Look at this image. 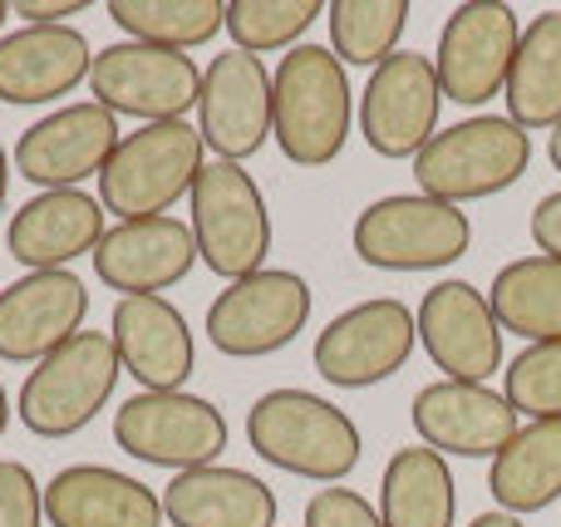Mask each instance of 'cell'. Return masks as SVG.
<instances>
[{"label": "cell", "instance_id": "cell-26", "mask_svg": "<svg viewBox=\"0 0 561 527\" xmlns=\"http://www.w3.org/2000/svg\"><path fill=\"white\" fill-rule=\"evenodd\" d=\"M379 518L385 527H454L458 489L444 454L424 449V444L399 449L379 479Z\"/></svg>", "mask_w": 561, "mask_h": 527}, {"label": "cell", "instance_id": "cell-9", "mask_svg": "<svg viewBox=\"0 0 561 527\" xmlns=\"http://www.w3.org/2000/svg\"><path fill=\"white\" fill-rule=\"evenodd\" d=\"M310 306L316 291L300 272L286 266H266L256 276L232 282L213 306H207V341L227 360H262L296 341L310 325Z\"/></svg>", "mask_w": 561, "mask_h": 527}, {"label": "cell", "instance_id": "cell-2", "mask_svg": "<svg viewBox=\"0 0 561 527\" xmlns=\"http://www.w3.org/2000/svg\"><path fill=\"white\" fill-rule=\"evenodd\" d=\"M247 444L272 469L310 483H330V489L350 479L359 454H365L359 424L340 404L310 390H266L247 410Z\"/></svg>", "mask_w": 561, "mask_h": 527}, {"label": "cell", "instance_id": "cell-3", "mask_svg": "<svg viewBox=\"0 0 561 527\" xmlns=\"http://www.w3.org/2000/svg\"><path fill=\"white\" fill-rule=\"evenodd\" d=\"M207 168V144L197 124H138V134H124L114 158L99 173V203L118 222L168 217V207L183 193H193L197 173Z\"/></svg>", "mask_w": 561, "mask_h": 527}, {"label": "cell", "instance_id": "cell-35", "mask_svg": "<svg viewBox=\"0 0 561 527\" xmlns=\"http://www.w3.org/2000/svg\"><path fill=\"white\" fill-rule=\"evenodd\" d=\"M533 242L542 256H557L561 262V187L533 207Z\"/></svg>", "mask_w": 561, "mask_h": 527}, {"label": "cell", "instance_id": "cell-13", "mask_svg": "<svg viewBox=\"0 0 561 527\" xmlns=\"http://www.w3.org/2000/svg\"><path fill=\"white\" fill-rule=\"evenodd\" d=\"M438 108H444V89H438L434 59L419 49H399L379 69H369L365 94H359V134L375 158L404 163L434 144Z\"/></svg>", "mask_w": 561, "mask_h": 527}, {"label": "cell", "instance_id": "cell-10", "mask_svg": "<svg viewBox=\"0 0 561 527\" xmlns=\"http://www.w3.org/2000/svg\"><path fill=\"white\" fill-rule=\"evenodd\" d=\"M89 94L114 118L124 114L138 124H178L203 99V69L193 65V55H178V49L118 39L94 55Z\"/></svg>", "mask_w": 561, "mask_h": 527}, {"label": "cell", "instance_id": "cell-5", "mask_svg": "<svg viewBox=\"0 0 561 527\" xmlns=\"http://www.w3.org/2000/svg\"><path fill=\"white\" fill-rule=\"evenodd\" d=\"M124 375L108 331H79L69 345L35 365L15 394V414L35 439H69L99 420Z\"/></svg>", "mask_w": 561, "mask_h": 527}, {"label": "cell", "instance_id": "cell-19", "mask_svg": "<svg viewBox=\"0 0 561 527\" xmlns=\"http://www.w3.org/2000/svg\"><path fill=\"white\" fill-rule=\"evenodd\" d=\"M203 262L193 227L183 217H144V222H114L94 247V272L118 296H163L168 286L187 282Z\"/></svg>", "mask_w": 561, "mask_h": 527}, {"label": "cell", "instance_id": "cell-34", "mask_svg": "<svg viewBox=\"0 0 561 527\" xmlns=\"http://www.w3.org/2000/svg\"><path fill=\"white\" fill-rule=\"evenodd\" d=\"M306 527H385L379 508L355 489H320L306 503Z\"/></svg>", "mask_w": 561, "mask_h": 527}, {"label": "cell", "instance_id": "cell-4", "mask_svg": "<svg viewBox=\"0 0 561 527\" xmlns=\"http://www.w3.org/2000/svg\"><path fill=\"white\" fill-rule=\"evenodd\" d=\"M527 163H533L527 128H517L507 114H478L454 128H438L434 144L414 158V177L424 197L463 207L523 183Z\"/></svg>", "mask_w": 561, "mask_h": 527}, {"label": "cell", "instance_id": "cell-31", "mask_svg": "<svg viewBox=\"0 0 561 527\" xmlns=\"http://www.w3.org/2000/svg\"><path fill=\"white\" fill-rule=\"evenodd\" d=\"M320 15H325L320 0H227V35L232 49L262 59L272 49H296Z\"/></svg>", "mask_w": 561, "mask_h": 527}, {"label": "cell", "instance_id": "cell-40", "mask_svg": "<svg viewBox=\"0 0 561 527\" xmlns=\"http://www.w3.org/2000/svg\"><path fill=\"white\" fill-rule=\"evenodd\" d=\"M10 429V394H5V380H0V439H5Z\"/></svg>", "mask_w": 561, "mask_h": 527}, {"label": "cell", "instance_id": "cell-27", "mask_svg": "<svg viewBox=\"0 0 561 527\" xmlns=\"http://www.w3.org/2000/svg\"><path fill=\"white\" fill-rule=\"evenodd\" d=\"M507 118L517 128H557L561 124V5L533 15L523 25L513 75H507Z\"/></svg>", "mask_w": 561, "mask_h": 527}, {"label": "cell", "instance_id": "cell-33", "mask_svg": "<svg viewBox=\"0 0 561 527\" xmlns=\"http://www.w3.org/2000/svg\"><path fill=\"white\" fill-rule=\"evenodd\" d=\"M0 527H45V489L20 459H0Z\"/></svg>", "mask_w": 561, "mask_h": 527}, {"label": "cell", "instance_id": "cell-30", "mask_svg": "<svg viewBox=\"0 0 561 527\" xmlns=\"http://www.w3.org/2000/svg\"><path fill=\"white\" fill-rule=\"evenodd\" d=\"M409 15H414L409 0H335V5H325L330 49L340 65L379 69L389 55H399Z\"/></svg>", "mask_w": 561, "mask_h": 527}, {"label": "cell", "instance_id": "cell-6", "mask_svg": "<svg viewBox=\"0 0 561 527\" xmlns=\"http://www.w3.org/2000/svg\"><path fill=\"white\" fill-rule=\"evenodd\" d=\"M350 247L375 272H438L468 256L473 222L463 207L424 193H394L369 203L350 227Z\"/></svg>", "mask_w": 561, "mask_h": 527}, {"label": "cell", "instance_id": "cell-1", "mask_svg": "<svg viewBox=\"0 0 561 527\" xmlns=\"http://www.w3.org/2000/svg\"><path fill=\"white\" fill-rule=\"evenodd\" d=\"M276 89V114L272 138L296 168H325L345 153L350 144V118H355V89H350L345 65L335 59L330 45L286 49L272 75Z\"/></svg>", "mask_w": 561, "mask_h": 527}, {"label": "cell", "instance_id": "cell-7", "mask_svg": "<svg viewBox=\"0 0 561 527\" xmlns=\"http://www.w3.org/2000/svg\"><path fill=\"white\" fill-rule=\"evenodd\" d=\"M193 242L197 256L222 276L227 286L242 282V276L266 272V252H272V213H266V197L256 187V177L242 163H213L197 173L193 193Z\"/></svg>", "mask_w": 561, "mask_h": 527}, {"label": "cell", "instance_id": "cell-39", "mask_svg": "<svg viewBox=\"0 0 561 527\" xmlns=\"http://www.w3.org/2000/svg\"><path fill=\"white\" fill-rule=\"evenodd\" d=\"M547 158H552V168L561 173V124L552 128V134H547Z\"/></svg>", "mask_w": 561, "mask_h": 527}, {"label": "cell", "instance_id": "cell-12", "mask_svg": "<svg viewBox=\"0 0 561 527\" xmlns=\"http://www.w3.org/2000/svg\"><path fill=\"white\" fill-rule=\"evenodd\" d=\"M517 45H523V20L513 5H503V0L454 5L434 49V75L444 99L468 108L497 99L507 89V75H513Z\"/></svg>", "mask_w": 561, "mask_h": 527}, {"label": "cell", "instance_id": "cell-17", "mask_svg": "<svg viewBox=\"0 0 561 527\" xmlns=\"http://www.w3.org/2000/svg\"><path fill=\"white\" fill-rule=\"evenodd\" d=\"M89 321V286L75 272H25L0 286V360L39 365Z\"/></svg>", "mask_w": 561, "mask_h": 527}, {"label": "cell", "instance_id": "cell-15", "mask_svg": "<svg viewBox=\"0 0 561 527\" xmlns=\"http://www.w3.org/2000/svg\"><path fill=\"white\" fill-rule=\"evenodd\" d=\"M276 89L272 69L247 49H222L203 69V99H197V134L222 163H247L272 138Z\"/></svg>", "mask_w": 561, "mask_h": 527}, {"label": "cell", "instance_id": "cell-36", "mask_svg": "<svg viewBox=\"0 0 561 527\" xmlns=\"http://www.w3.org/2000/svg\"><path fill=\"white\" fill-rule=\"evenodd\" d=\"M89 0H15L10 15H20L25 25H69V15H84Z\"/></svg>", "mask_w": 561, "mask_h": 527}, {"label": "cell", "instance_id": "cell-16", "mask_svg": "<svg viewBox=\"0 0 561 527\" xmlns=\"http://www.w3.org/2000/svg\"><path fill=\"white\" fill-rule=\"evenodd\" d=\"M118 118L104 104H65L55 114L35 118L15 144V173L35 183L39 193L79 187L84 177H99L118 148Z\"/></svg>", "mask_w": 561, "mask_h": 527}, {"label": "cell", "instance_id": "cell-21", "mask_svg": "<svg viewBox=\"0 0 561 527\" xmlns=\"http://www.w3.org/2000/svg\"><path fill=\"white\" fill-rule=\"evenodd\" d=\"M104 232V203L84 187H59V193H35L25 207H15L5 227V252L25 272H69V262L94 256Z\"/></svg>", "mask_w": 561, "mask_h": 527}, {"label": "cell", "instance_id": "cell-25", "mask_svg": "<svg viewBox=\"0 0 561 527\" xmlns=\"http://www.w3.org/2000/svg\"><path fill=\"white\" fill-rule=\"evenodd\" d=\"M488 493L513 518L552 508L561 499V420L523 424L517 439L488 463Z\"/></svg>", "mask_w": 561, "mask_h": 527}, {"label": "cell", "instance_id": "cell-18", "mask_svg": "<svg viewBox=\"0 0 561 527\" xmlns=\"http://www.w3.org/2000/svg\"><path fill=\"white\" fill-rule=\"evenodd\" d=\"M414 429L424 449L458 454V459H497L507 444L517 439L523 420L507 404V394L488 390V385H458L434 380L414 394Z\"/></svg>", "mask_w": 561, "mask_h": 527}, {"label": "cell", "instance_id": "cell-28", "mask_svg": "<svg viewBox=\"0 0 561 527\" xmlns=\"http://www.w3.org/2000/svg\"><path fill=\"white\" fill-rule=\"evenodd\" d=\"M493 316L507 335L527 345L561 341V262L557 256H517L493 276Z\"/></svg>", "mask_w": 561, "mask_h": 527}, {"label": "cell", "instance_id": "cell-41", "mask_svg": "<svg viewBox=\"0 0 561 527\" xmlns=\"http://www.w3.org/2000/svg\"><path fill=\"white\" fill-rule=\"evenodd\" d=\"M5 20H10V5H5V0H0V30H5Z\"/></svg>", "mask_w": 561, "mask_h": 527}, {"label": "cell", "instance_id": "cell-11", "mask_svg": "<svg viewBox=\"0 0 561 527\" xmlns=\"http://www.w3.org/2000/svg\"><path fill=\"white\" fill-rule=\"evenodd\" d=\"M419 345V316L394 296H375L340 311L310 345V365L335 390H369L394 380Z\"/></svg>", "mask_w": 561, "mask_h": 527}, {"label": "cell", "instance_id": "cell-32", "mask_svg": "<svg viewBox=\"0 0 561 527\" xmlns=\"http://www.w3.org/2000/svg\"><path fill=\"white\" fill-rule=\"evenodd\" d=\"M503 394L527 424L561 420V341L523 345V355L503 370Z\"/></svg>", "mask_w": 561, "mask_h": 527}, {"label": "cell", "instance_id": "cell-24", "mask_svg": "<svg viewBox=\"0 0 561 527\" xmlns=\"http://www.w3.org/2000/svg\"><path fill=\"white\" fill-rule=\"evenodd\" d=\"M163 518L173 527H276L280 503L266 479L232 463L173 473L163 489Z\"/></svg>", "mask_w": 561, "mask_h": 527}, {"label": "cell", "instance_id": "cell-8", "mask_svg": "<svg viewBox=\"0 0 561 527\" xmlns=\"http://www.w3.org/2000/svg\"><path fill=\"white\" fill-rule=\"evenodd\" d=\"M114 444L153 469H207L227 449V420L213 400L187 390H138L114 410Z\"/></svg>", "mask_w": 561, "mask_h": 527}, {"label": "cell", "instance_id": "cell-29", "mask_svg": "<svg viewBox=\"0 0 561 527\" xmlns=\"http://www.w3.org/2000/svg\"><path fill=\"white\" fill-rule=\"evenodd\" d=\"M104 10L128 39L178 49V55L207 45L217 30H227L222 0H108Z\"/></svg>", "mask_w": 561, "mask_h": 527}, {"label": "cell", "instance_id": "cell-20", "mask_svg": "<svg viewBox=\"0 0 561 527\" xmlns=\"http://www.w3.org/2000/svg\"><path fill=\"white\" fill-rule=\"evenodd\" d=\"M108 341L138 390H183L187 375L197 370L193 331L168 296H118L108 316Z\"/></svg>", "mask_w": 561, "mask_h": 527}, {"label": "cell", "instance_id": "cell-14", "mask_svg": "<svg viewBox=\"0 0 561 527\" xmlns=\"http://www.w3.org/2000/svg\"><path fill=\"white\" fill-rule=\"evenodd\" d=\"M419 345L434 360V370H444V380L488 385L503 365V325L488 291L458 276L434 282L419 301Z\"/></svg>", "mask_w": 561, "mask_h": 527}, {"label": "cell", "instance_id": "cell-37", "mask_svg": "<svg viewBox=\"0 0 561 527\" xmlns=\"http://www.w3.org/2000/svg\"><path fill=\"white\" fill-rule=\"evenodd\" d=\"M468 527H523V518H513V513L497 508V513H478V518L468 523Z\"/></svg>", "mask_w": 561, "mask_h": 527}, {"label": "cell", "instance_id": "cell-22", "mask_svg": "<svg viewBox=\"0 0 561 527\" xmlns=\"http://www.w3.org/2000/svg\"><path fill=\"white\" fill-rule=\"evenodd\" d=\"M94 49L75 25H20L0 35V104H55L89 84Z\"/></svg>", "mask_w": 561, "mask_h": 527}, {"label": "cell", "instance_id": "cell-23", "mask_svg": "<svg viewBox=\"0 0 561 527\" xmlns=\"http://www.w3.org/2000/svg\"><path fill=\"white\" fill-rule=\"evenodd\" d=\"M49 527H163V499L134 473L69 463L45 483Z\"/></svg>", "mask_w": 561, "mask_h": 527}, {"label": "cell", "instance_id": "cell-38", "mask_svg": "<svg viewBox=\"0 0 561 527\" xmlns=\"http://www.w3.org/2000/svg\"><path fill=\"white\" fill-rule=\"evenodd\" d=\"M5 193H10V153L0 144V213H5Z\"/></svg>", "mask_w": 561, "mask_h": 527}]
</instances>
